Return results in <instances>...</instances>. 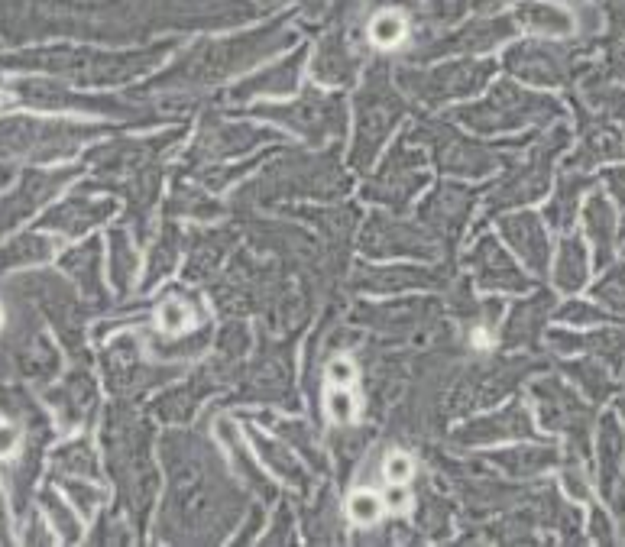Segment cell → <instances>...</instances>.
<instances>
[{"label": "cell", "mask_w": 625, "mask_h": 547, "mask_svg": "<svg viewBox=\"0 0 625 547\" xmlns=\"http://www.w3.org/2000/svg\"><path fill=\"white\" fill-rule=\"evenodd\" d=\"M402 36H405V20L399 17V13H379V17H373L370 23V39L376 46H396L402 43Z\"/></svg>", "instance_id": "1"}, {"label": "cell", "mask_w": 625, "mask_h": 547, "mask_svg": "<svg viewBox=\"0 0 625 547\" xmlns=\"http://www.w3.org/2000/svg\"><path fill=\"white\" fill-rule=\"evenodd\" d=\"M347 509H350V518L357 525H373V522H379V515H383V499H379L376 492L360 489V492H353L350 496Z\"/></svg>", "instance_id": "2"}, {"label": "cell", "mask_w": 625, "mask_h": 547, "mask_svg": "<svg viewBox=\"0 0 625 547\" xmlns=\"http://www.w3.org/2000/svg\"><path fill=\"white\" fill-rule=\"evenodd\" d=\"M188 324H192V311H188L182 302H166L159 308V327L162 331L179 334V331H185Z\"/></svg>", "instance_id": "3"}, {"label": "cell", "mask_w": 625, "mask_h": 547, "mask_svg": "<svg viewBox=\"0 0 625 547\" xmlns=\"http://www.w3.org/2000/svg\"><path fill=\"white\" fill-rule=\"evenodd\" d=\"M383 473H386V480H389L392 486H402V483H409V480H412L415 463H412L409 454H389Z\"/></svg>", "instance_id": "4"}, {"label": "cell", "mask_w": 625, "mask_h": 547, "mask_svg": "<svg viewBox=\"0 0 625 547\" xmlns=\"http://www.w3.org/2000/svg\"><path fill=\"white\" fill-rule=\"evenodd\" d=\"M328 408H331V415H334L337 421H350L353 412H357V405H353V399H350V395H347L344 389H337V392L328 395Z\"/></svg>", "instance_id": "5"}, {"label": "cell", "mask_w": 625, "mask_h": 547, "mask_svg": "<svg viewBox=\"0 0 625 547\" xmlns=\"http://www.w3.org/2000/svg\"><path fill=\"white\" fill-rule=\"evenodd\" d=\"M328 379L337 382V386H350V382L357 379V369H353L350 360H334V363L328 366Z\"/></svg>", "instance_id": "6"}, {"label": "cell", "mask_w": 625, "mask_h": 547, "mask_svg": "<svg viewBox=\"0 0 625 547\" xmlns=\"http://www.w3.org/2000/svg\"><path fill=\"white\" fill-rule=\"evenodd\" d=\"M20 444V434L13 425H7V421H0V457H10L13 450H17Z\"/></svg>", "instance_id": "7"}]
</instances>
